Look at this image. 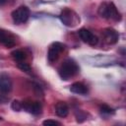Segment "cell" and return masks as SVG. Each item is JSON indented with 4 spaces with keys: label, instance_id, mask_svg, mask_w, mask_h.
Masks as SVG:
<instances>
[{
    "label": "cell",
    "instance_id": "6da1fadb",
    "mask_svg": "<svg viewBox=\"0 0 126 126\" xmlns=\"http://www.w3.org/2000/svg\"><path fill=\"white\" fill-rule=\"evenodd\" d=\"M79 72V66L72 59L65 60L59 68V75L62 79L68 80Z\"/></svg>",
    "mask_w": 126,
    "mask_h": 126
},
{
    "label": "cell",
    "instance_id": "7a4b0ae2",
    "mask_svg": "<svg viewBox=\"0 0 126 126\" xmlns=\"http://www.w3.org/2000/svg\"><path fill=\"white\" fill-rule=\"evenodd\" d=\"M30 17V10L27 6H21L12 12V19L15 24L26 23Z\"/></svg>",
    "mask_w": 126,
    "mask_h": 126
},
{
    "label": "cell",
    "instance_id": "3957f363",
    "mask_svg": "<svg viewBox=\"0 0 126 126\" xmlns=\"http://www.w3.org/2000/svg\"><path fill=\"white\" fill-rule=\"evenodd\" d=\"M74 13L69 10V9H65L61 12L60 14V20L62 21V23L67 26V27H71L73 25H75V23H77L78 19L76 18V16H73Z\"/></svg>",
    "mask_w": 126,
    "mask_h": 126
},
{
    "label": "cell",
    "instance_id": "277c9868",
    "mask_svg": "<svg viewBox=\"0 0 126 126\" xmlns=\"http://www.w3.org/2000/svg\"><path fill=\"white\" fill-rule=\"evenodd\" d=\"M63 50H64V45L62 43H60V42H54L50 46V48L48 50V54H47L48 60L50 62L56 61L57 58H58V56H59V53L61 51H63Z\"/></svg>",
    "mask_w": 126,
    "mask_h": 126
},
{
    "label": "cell",
    "instance_id": "5b68a950",
    "mask_svg": "<svg viewBox=\"0 0 126 126\" xmlns=\"http://www.w3.org/2000/svg\"><path fill=\"white\" fill-rule=\"evenodd\" d=\"M79 35L81 37V39L91 45H95L98 41L97 36H95L94 34H93L89 30L87 29H81L79 31Z\"/></svg>",
    "mask_w": 126,
    "mask_h": 126
},
{
    "label": "cell",
    "instance_id": "8992f818",
    "mask_svg": "<svg viewBox=\"0 0 126 126\" xmlns=\"http://www.w3.org/2000/svg\"><path fill=\"white\" fill-rule=\"evenodd\" d=\"M103 36H104V40L108 43V44H114L118 41L119 38V34L118 32L113 30V29H106L103 32Z\"/></svg>",
    "mask_w": 126,
    "mask_h": 126
},
{
    "label": "cell",
    "instance_id": "52a82bcc",
    "mask_svg": "<svg viewBox=\"0 0 126 126\" xmlns=\"http://www.w3.org/2000/svg\"><path fill=\"white\" fill-rule=\"evenodd\" d=\"M13 84L10 77L6 74L0 75V92L2 93H9L12 90Z\"/></svg>",
    "mask_w": 126,
    "mask_h": 126
},
{
    "label": "cell",
    "instance_id": "ba28073f",
    "mask_svg": "<svg viewBox=\"0 0 126 126\" xmlns=\"http://www.w3.org/2000/svg\"><path fill=\"white\" fill-rule=\"evenodd\" d=\"M0 42L6 47H12L15 44L13 36L10 33H8L6 31L1 30V29H0Z\"/></svg>",
    "mask_w": 126,
    "mask_h": 126
},
{
    "label": "cell",
    "instance_id": "9c48e42d",
    "mask_svg": "<svg viewBox=\"0 0 126 126\" xmlns=\"http://www.w3.org/2000/svg\"><path fill=\"white\" fill-rule=\"evenodd\" d=\"M70 91L74 94H86L88 93V88L80 82H76L74 84L71 85L70 87Z\"/></svg>",
    "mask_w": 126,
    "mask_h": 126
},
{
    "label": "cell",
    "instance_id": "30bf717a",
    "mask_svg": "<svg viewBox=\"0 0 126 126\" xmlns=\"http://www.w3.org/2000/svg\"><path fill=\"white\" fill-rule=\"evenodd\" d=\"M107 19H112L114 21H120L121 20V14L118 12L117 8L113 3L108 4V13H107Z\"/></svg>",
    "mask_w": 126,
    "mask_h": 126
},
{
    "label": "cell",
    "instance_id": "8fae6325",
    "mask_svg": "<svg viewBox=\"0 0 126 126\" xmlns=\"http://www.w3.org/2000/svg\"><path fill=\"white\" fill-rule=\"evenodd\" d=\"M55 112L60 117H66L68 115V113H69V107L63 101L57 102V104L55 105Z\"/></svg>",
    "mask_w": 126,
    "mask_h": 126
},
{
    "label": "cell",
    "instance_id": "7c38bea8",
    "mask_svg": "<svg viewBox=\"0 0 126 126\" xmlns=\"http://www.w3.org/2000/svg\"><path fill=\"white\" fill-rule=\"evenodd\" d=\"M41 104L39 101H33L31 103V106L29 108V112H31L33 115H38L41 113Z\"/></svg>",
    "mask_w": 126,
    "mask_h": 126
},
{
    "label": "cell",
    "instance_id": "4fadbf2b",
    "mask_svg": "<svg viewBox=\"0 0 126 126\" xmlns=\"http://www.w3.org/2000/svg\"><path fill=\"white\" fill-rule=\"evenodd\" d=\"M107 13H108V4L107 3H102L100 4L98 8V15L102 18L107 19Z\"/></svg>",
    "mask_w": 126,
    "mask_h": 126
},
{
    "label": "cell",
    "instance_id": "5bb4252c",
    "mask_svg": "<svg viewBox=\"0 0 126 126\" xmlns=\"http://www.w3.org/2000/svg\"><path fill=\"white\" fill-rule=\"evenodd\" d=\"M11 55L13 56V58H14L15 60H17V61H19V62L23 61V60L26 58V54H25V52L22 51V50H15V51H13V52L11 53Z\"/></svg>",
    "mask_w": 126,
    "mask_h": 126
},
{
    "label": "cell",
    "instance_id": "9a60e30c",
    "mask_svg": "<svg viewBox=\"0 0 126 126\" xmlns=\"http://www.w3.org/2000/svg\"><path fill=\"white\" fill-rule=\"evenodd\" d=\"M18 68H19L20 70L26 72V73H30L31 70H32V69H31V66H30L28 63H25V62H23V61H21L20 63H18Z\"/></svg>",
    "mask_w": 126,
    "mask_h": 126
},
{
    "label": "cell",
    "instance_id": "2e32d148",
    "mask_svg": "<svg viewBox=\"0 0 126 126\" xmlns=\"http://www.w3.org/2000/svg\"><path fill=\"white\" fill-rule=\"evenodd\" d=\"M11 107H12V109L15 110V111H20V110L23 108V105H22V102H21L20 100L15 99V100L12 101V103H11Z\"/></svg>",
    "mask_w": 126,
    "mask_h": 126
},
{
    "label": "cell",
    "instance_id": "e0dca14e",
    "mask_svg": "<svg viewBox=\"0 0 126 126\" xmlns=\"http://www.w3.org/2000/svg\"><path fill=\"white\" fill-rule=\"evenodd\" d=\"M100 111L102 113H105V114H113L114 113V110L111 107H109L108 105H105V104L100 106Z\"/></svg>",
    "mask_w": 126,
    "mask_h": 126
},
{
    "label": "cell",
    "instance_id": "ac0fdd59",
    "mask_svg": "<svg viewBox=\"0 0 126 126\" xmlns=\"http://www.w3.org/2000/svg\"><path fill=\"white\" fill-rule=\"evenodd\" d=\"M42 124L45 125V126H56V125L59 126V125H61L60 122H58V121H56V120H52V119L44 120V121L42 122Z\"/></svg>",
    "mask_w": 126,
    "mask_h": 126
},
{
    "label": "cell",
    "instance_id": "d6986e66",
    "mask_svg": "<svg viewBox=\"0 0 126 126\" xmlns=\"http://www.w3.org/2000/svg\"><path fill=\"white\" fill-rule=\"evenodd\" d=\"M34 91H35L36 95H42V94H43V92H42L40 86H38V85H36V84L34 85Z\"/></svg>",
    "mask_w": 126,
    "mask_h": 126
},
{
    "label": "cell",
    "instance_id": "ffe728a7",
    "mask_svg": "<svg viewBox=\"0 0 126 126\" xmlns=\"http://www.w3.org/2000/svg\"><path fill=\"white\" fill-rule=\"evenodd\" d=\"M7 101V97L4 96V94H0V103H5Z\"/></svg>",
    "mask_w": 126,
    "mask_h": 126
},
{
    "label": "cell",
    "instance_id": "44dd1931",
    "mask_svg": "<svg viewBox=\"0 0 126 126\" xmlns=\"http://www.w3.org/2000/svg\"><path fill=\"white\" fill-rule=\"evenodd\" d=\"M6 2H7V0H0V6L5 5V4H6Z\"/></svg>",
    "mask_w": 126,
    "mask_h": 126
}]
</instances>
